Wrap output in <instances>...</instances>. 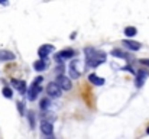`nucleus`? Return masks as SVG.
Here are the masks:
<instances>
[{"label":"nucleus","mask_w":149,"mask_h":139,"mask_svg":"<svg viewBox=\"0 0 149 139\" xmlns=\"http://www.w3.org/2000/svg\"><path fill=\"white\" fill-rule=\"evenodd\" d=\"M42 81H44V78H42L41 75H39V77H36V78L33 80V83H35V84H39V86H41V83H42Z\"/></svg>","instance_id":"21"},{"label":"nucleus","mask_w":149,"mask_h":139,"mask_svg":"<svg viewBox=\"0 0 149 139\" xmlns=\"http://www.w3.org/2000/svg\"><path fill=\"white\" fill-rule=\"evenodd\" d=\"M149 77V71L148 70H141L138 74H136V87H142L145 84V80Z\"/></svg>","instance_id":"6"},{"label":"nucleus","mask_w":149,"mask_h":139,"mask_svg":"<svg viewBox=\"0 0 149 139\" xmlns=\"http://www.w3.org/2000/svg\"><path fill=\"white\" fill-rule=\"evenodd\" d=\"M141 64H142V65H146V67H149V59H141Z\"/></svg>","instance_id":"23"},{"label":"nucleus","mask_w":149,"mask_h":139,"mask_svg":"<svg viewBox=\"0 0 149 139\" xmlns=\"http://www.w3.org/2000/svg\"><path fill=\"white\" fill-rule=\"evenodd\" d=\"M17 109H19V113L23 116V115H25V112H23V104H22L20 101H17Z\"/></svg>","instance_id":"20"},{"label":"nucleus","mask_w":149,"mask_h":139,"mask_svg":"<svg viewBox=\"0 0 149 139\" xmlns=\"http://www.w3.org/2000/svg\"><path fill=\"white\" fill-rule=\"evenodd\" d=\"M84 54L87 55L86 64H87L88 67L96 68V67H99L100 64H103V62L106 61V52L99 51V49H96V48H86V49H84Z\"/></svg>","instance_id":"1"},{"label":"nucleus","mask_w":149,"mask_h":139,"mask_svg":"<svg viewBox=\"0 0 149 139\" xmlns=\"http://www.w3.org/2000/svg\"><path fill=\"white\" fill-rule=\"evenodd\" d=\"M41 93V86L39 84H35V83H32V86L28 89V92H26V97H28V100H31V101H33L36 97H38V94Z\"/></svg>","instance_id":"3"},{"label":"nucleus","mask_w":149,"mask_h":139,"mask_svg":"<svg viewBox=\"0 0 149 139\" xmlns=\"http://www.w3.org/2000/svg\"><path fill=\"white\" fill-rule=\"evenodd\" d=\"M88 80H90L91 84H94V86H103V84H104V78H101V77L96 75V74H90V75H88Z\"/></svg>","instance_id":"12"},{"label":"nucleus","mask_w":149,"mask_h":139,"mask_svg":"<svg viewBox=\"0 0 149 139\" xmlns=\"http://www.w3.org/2000/svg\"><path fill=\"white\" fill-rule=\"evenodd\" d=\"M47 92H48V96H49V97L58 98V97H61V94H62V89H61L56 83H49V84L47 86Z\"/></svg>","instance_id":"2"},{"label":"nucleus","mask_w":149,"mask_h":139,"mask_svg":"<svg viewBox=\"0 0 149 139\" xmlns=\"http://www.w3.org/2000/svg\"><path fill=\"white\" fill-rule=\"evenodd\" d=\"M48 139H49V138H48Z\"/></svg>","instance_id":"26"},{"label":"nucleus","mask_w":149,"mask_h":139,"mask_svg":"<svg viewBox=\"0 0 149 139\" xmlns=\"http://www.w3.org/2000/svg\"><path fill=\"white\" fill-rule=\"evenodd\" d=\"M56 84L62 89V90H71V86H72V83H71V80L68 78V77H65V75H58L56 77Z\"/></svg>","instance_id":"4"},{"label":"nucleus","mask_w":149,"mask_h":139,"mask_svg":"<svg viewBox=\"0 0 149 139\" xmlns=\"http://www.w3.org/2000/svg\"><path fill=\"white\" fill-rule=\"evenodd\" d=\"M1 94L6 97V98H12V89L10 87H3V90H1Z\"/></svg>","instance_id":"18"},{"label":"nucleus","mask_w":149,"mask_h":139,"mask_svg":"<svg viewBox=\"0 0 149 139\" xmlns=\"http://www.w3.org/2000/svg\"><path fill=\"white\" fill-rule=\"evenodd\" d=\"M136 34H138V29H136L135 26H127V28H125V35H126L127 38H133Z\"/></svg>","instance_id":"14"},{"label":"nucleus","mask_w":149,"mask_h":139,"mask_svg":"<svg viewBox=\"0 0 149 139\" xmlns=\"http://www.w3.org/2000/svg\"><path fill=\"white\" fill-rule=\"evenodd\" d=\"M41 132L44 133V135H47V136H51L52 135V132H54V128H52V122L49 120H41Z\"/></svg>","instance_id":"8"},{"label":"nucleus","mask_w":149,"mask_h":139,"mask_svg":"<svg viewBox=\"0 0 149 139\" xmlns=\"http://www.w3.org/2000/svg\"><path fill=\"white\" fill-rule=\"evenodd\" d=\"M146 133H148V135H149V128H148V129H146Z\"/></svg>","instance_id":"25"},{"label":"nucleus","mask_w":149,"mask_h":139,"mask_svg":"<svg viewBox=\"0 0 149 139\" xmlns=\"http://www.w3.org/2000/svg\"><path fill=\"white\" fill-rule=\"evenodd\" d=\"M110 54H111L113 57H116V58H125V59L129 58V55H127L125 51H122V49H113Z\"/></svg>","instance_id":"13"},{"label":"nucleus","mask_w":149,"mask_h":139,"mask_svg":"<svg viewBox=\"0 0 149 139\" xmlns=\"http://www.w3.org/2000/svg\"><path fill=\"white\" fill-rule=\"evenodd\" d=\"M33 68H35L36 71H44V70L47 68V64H45L44 59H38V61L33 62Z\"/></svg>","instance_id":"15"},{"label":"nucleus","mask_w":149,"mask_h":139,"mask_svg":"<svg viewBox=\"0 0 149 139\" xmlns=\"http://www.w3.org/2000/svg\"><path fill=\"white\" fill-rule=\"evenodd\" d=\"M70 77L72 78V80H77L78 77H80V71L75 68V65H70Z\"/></svg>","instance_id":"16"},{"label":"nucleus","mask_w":149,"mask_h":139,"mask_svg":"<svg viewBox=\"0 0 149 139\" xmlns=\"http://www.w3.org/2000/svg\"><path fill=\"white\" fill-rule=\"evenodd\" d=\"M10 84H12V87H13V89L19 90L20 93H26L28 92V89H26V83H25V81H22V80H12V81H10Z\"/></svg>","instance_id":"10"},{"label":"nucleus","mask_w":149,"mask_h":139,"mask_svg":"<svg viewBox=\"0 0 149 139\" xmlns=\"http://www.w3.org/2000/svg\"><path fill=\"white\" fill-rule=\"evenodd\" d=\"M0 4H1V6H7L9 3H7V1H3V0H0Z\"/></svg>","instance_id":"24"},{"label":"nucleus","mask_w":149,"mask_h":139,"mask_svg":"<svg viewBox=\"0 0 149 139\" xmlns=\"http://www.w3.org/2000/svg\"><path fill=\"white\" fill-rule=\"evenodd\" d=\"M49 104H51L49 97H45V98H42V100H41V103H39V107H41L42 110H47V109H49Z\"/></svg>","instance_id":"17"},{"label":"nucleus","mask_w":149,"mask_h":139,"mask_svg":"<svg viewBox=\"0 0 149 139\" xmlns=\"http://www.w3.org/2000/svg\"><path fill=\"white\" fill-rule=\"evenodd\" d=\"M122 45L126 46L129 51H139L142 48L141 42H136V41H132V39H123L122 41Z\"/></svg>","instance_id":"5"},{"label":"nucleus","mask_w":149,"mask_h":139,"mask_svg":"<svg viewBox=\"0 0 149 139\" xmlns=\"http://www.w3.org/2000/svg\"><path fill=\"white\" fill-rule=\"evenodd\" d=\"M54 51V45H42L39 49H38V55L41 57V59L45 61V58L49 55V52Z\"/></svg>","instance_id":"9"},{"label":"nucleus","mask_w":149,"mask_h":139,"mask_svg":"<svg viewBox=\"0 0 149 139\" xmlns=\"http://www.w3.org/2000/svg\"><path fill=\"white\" fill-rule=\"evenodd\" d=\"M16 58V55L7 49H1L0 51V61H13Z\"/></svg>","instance_id":"11"},{"label":"nucleus","mask_w":149,"mask_h":139,"mask_svg":"<svg viewBox=\"0 0 149 139\" xmlns=\"http://www.w3.org/2000/svg\"><path fill=\"white\" fill-rule=\"evenodd\" d=\"M123 70H125V71H129V73H132V74H135V70H133V68H132L130 65H127V67H125Z\"/></svg>","instance_id":"22"},{"label":"nucleus","mask_w":149,"mask_h":139,"mask_svg":"<svg viewBox=\"0 0 149 139\" xmlns=\"http://www.w3.org/2000/svg\"><path fill=\"white\" fill-rule=\"evenodd\" d=\"M75 55V52L72 51V49H62V51H59L56 55H55V59L58 61V62H61L62 59H65V58H72Z\"/></svg>","instance_id":"7"},{"label":"nucleus","mask_w":149,"mask_h":139,"mask_svg":"<svg viewBox=\"0 0 149 139\" xmlns=\"http://www.w3.org/2000/svg\"><path fill=\"white\" fill-rule=\"evenodd\" d=\"M28 119H29L31 128L33 129V128H35V115H33V112H28Z\"/></svg>","instance_id":"19"}]
</instances>
